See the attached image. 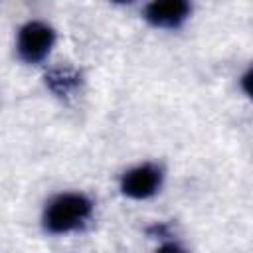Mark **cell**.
<instances>
[{
	"label": "cell",
	"instance_id": "obj_5",
	"mask_svg": "<svg viewBox=\"0 0 253 253\" xmlns=\"http://www.w3.org/2000/svg\"><path fill=\"white\" fill-rule=\"evenodd\" d=\"M45 85L61 99L71 97L81 87V73L73 67H53L45 73Z\"/></svg>",
	"mask_w": 253,
	"mask_h": 253
},
{
	"label": "cell",
	"instance_id": "obj_6",
	"mask_svg": "<svg viewBox=\"0 0 253 253\" xmlns=\"http://www.w3.org/2000/svg\"><path fill=\"white\" fill-rule=\"evenodd\" d=\"M113 2H119V4H125V2H132V0H113Z\"/></svg>",
	"mask_w": 253,
	"mask_h": 253
},
{
	"label": "cell",
	"instance_id": "obj_2",
	"mask_svg": "<svg viewBox=\"0 0 253 253\" xmlns=\"http://www.w3.org/2000/svg\"><path fill=\"white\" fill-rule=\"evenodd\" d=\"M55 42L53 30L43 22H28L18 34V55L26 63L42 61Z\"/></svg>",
	"mask_w": 253,
	"mask_h": 253
},
{
	"label": "cell",
	"instance_id": "obj_1",
	"mask_svg": "<svg viewBox=\"0 0 253 253\" xmlns=\"http://www.w3.org/2000/svg\"><path fill=\"white\" fill-rule=\"evenodd\" d=\"M93 211V204L83 194H61L53 198L43 213V227L49 233H69L81 227Z\"/></svg>",
	"mask_w": 253,
	"mask_h": 253
},
{
	"label": "cell",
	"instance_id": "obj_3",
	"mask_svg": "<svg viewBox=\"0 0 253 253\" xmlns=\"http://www.w3.org/2000/svg\"><path fill=\"white\" fill-rule=\"evenodd\" d=\"M162 182V170L154 164H142L128 170L121 180V190L125 196L134 200H144L156 194Z\"/></svg>",
	"mask_w": 253,
	"mask_h": 253
},
{
	"label": "cell",
	"instance_id": "obj_4",
	"mask_svg": "<svg viewBox=\"0 0 253 253\" xmlns=\"http://www.w3.org/2000/svg\"><path fill=\"white\" fill-rule=\"evenodd\" d=\"M190 14V0H152L144 16L152 26L158 28H176Z\"/></svg>",
	"mask_w": 253,
	"mask_h": 253
}]
</instances>
